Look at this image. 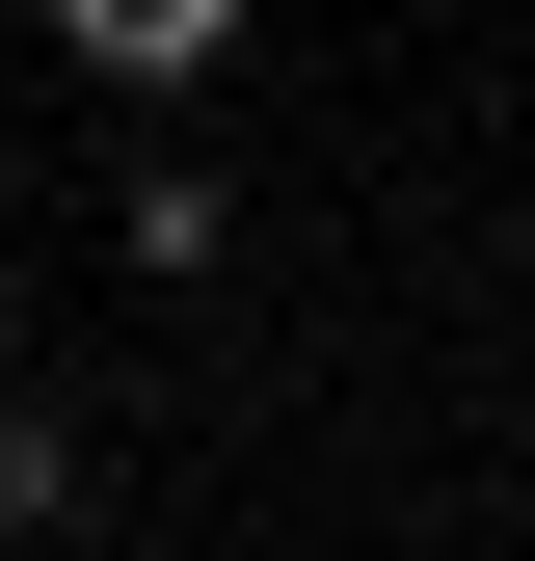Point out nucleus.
Listing matches in <instances>:
<instances>
[{
	"label": "nucleus",
	"mask_w": 535,
	"mask_h": 561,
	"mask_svg": "<svg viewBox=\"0 0 535 561\" xmlns=\"http://www.w3.org/2000/svg\"><path fill=\"white\" fill-rule=\"evenodd\" d=\"M54 54H81V81H215L241 0H54Z\"/></svg>",
	"instance_id": "f257e3e1"
},
{
	"label": "nucleus",
	"mask_w": 535,
	"mask_h": 561,
	"mask_svg": "<svg viewBox=\"0 0 535 561\" xmlns=\"http://www.w3.org/2000/svg\"><path fill=\"white\" fill-rule=\"evenodd\" d=\"M54 508H81V455H54L27 401H0V535H54Z\"/></svg>",
	"instance_id": "f03ea898"
},
{
	"label": "nucleus",
	"mask_w": 535,
	"mask_h": 561,
	"mask_svg": "<svg viewBox=\"0 0 535 561\" xmlns=\"http://www.w3.org/2000/svg\"><path fill=\"white\" fill-rule=\"evenodd\" d=\"M0 347H27V321H0Z\"/></svg>",
	"instance_id": "7ed1b4c3"
}]
</instances>
